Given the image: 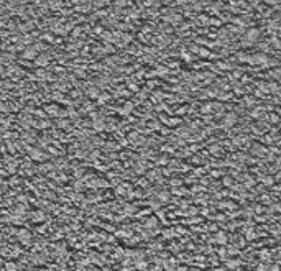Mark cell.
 Wrapping results in <instances>:
<instances>
[{
  "mask_svg": "<svg viewBox=\"0 0 281 271\" xmlns=\"http://www.w3.org/2000/svg\"><path fill=\"white\" fill-rule=\"evenodd\" d=\"M48 61H46V58L45 56H41V58H38V64H41V66H45V64H46Z\"/></svg>",
  "mask_w": 281,
  "mask_h": 271,
  "instance_id": "obj_4",
  "label": "cell"
},
{
  "mask_svg": "<svg viewBox=\"0 0 281 271\" xmlns=\"http://www.w3.org/2000/svg\"><path fill=\"white\" fill-rule=\"evenodd\" d=\"M18 238H20L23 243H26V242H30V233L26 232V230H23V232L18 233Z\"/></svg>",
  "mask_w": 281,
  "mask_h": 271,
  "instance_id": "obj_1",
  "label": "cell"
},
{
  "mask_svg": "<svg viewBox=\"0 0 281 271\" xmlns=\"http://www.w3.org/2000/svg\"><path fill=\"white\" fill-rule=\"evenodd\" d=\"M256 35H258V31H256V30H250V31H248V38L252 39V41L255 39V36H256Z\"/></svg>",
  "mask_w": 281,
  "mask_h": 271,
  "instance_id": "obj_3",
  "label": "cell"
},
{
  "mask_svg": "<svg viewBox=\"0 0 281 271\" xmlns=\"http://www.w3.org/2000/svg\"><path fill=\"white\" fill-rule=\"evenodd\" d=\"M23 56L25 58H35L36 53H35V49H26L25 53H23Z\"/></svg>",
  "mask_w": 281,
  "mask_h": 271,
  "instance_id": "obj_2",
  "label": "cell"
}]
</instances>
